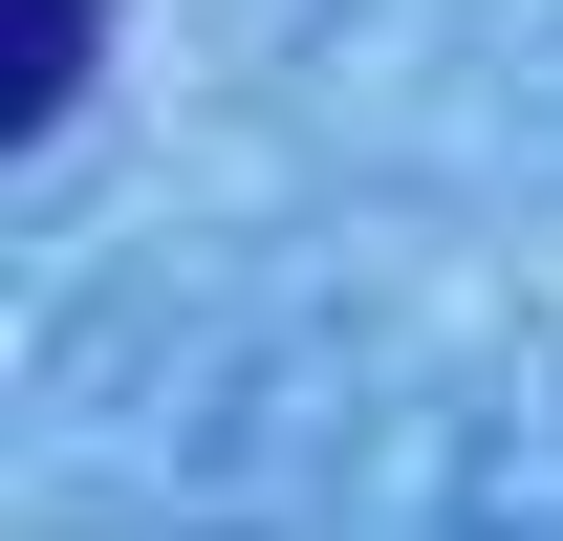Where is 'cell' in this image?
I'll return each mask as SVG.
<instances>
[{
	"label": "cell",
	"mask_w": 563,
	"mask_h": 541,
	"mask_svg": "<svg viewBox=\"0 0 563 541\" xmlns=\"http://www.w3.org/2000/svg\"><path fill=\"white\" fill-rule=\"evenodd\" d=\"M87 66H109V0H22V66H0V131H66Z\"/></svg>",
	"instance_id": "obj_1"
}]
</instances>
